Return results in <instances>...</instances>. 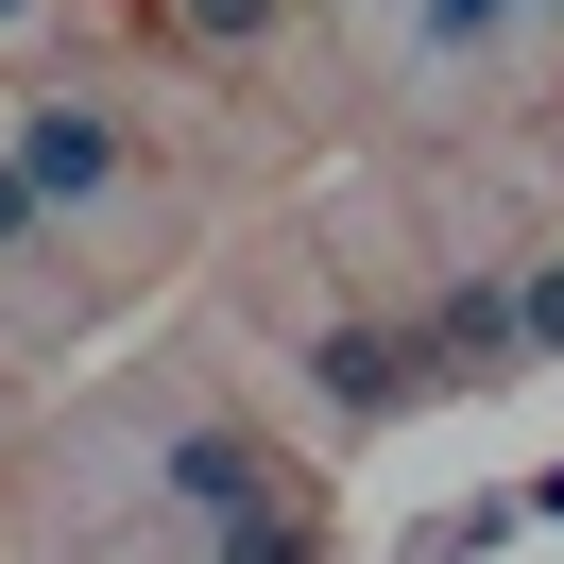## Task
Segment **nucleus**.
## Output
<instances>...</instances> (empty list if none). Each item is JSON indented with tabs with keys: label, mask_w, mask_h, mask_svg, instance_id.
I'll return each instance as SVG.
<instances>
[{
	"label": "nucleus",
	"mask_w": 564,
	"mask_h": 564,
	"mask_svg": "<svg viewBox=\"0 0 564 564\" xmlns=\"http://www.w3.org/2000/svg\"><path fill=\"white\" fill-rule=\"evenodd\" d=\"M52 223H69V206L18 172V138H0V257H52Z\"/></svg>",
	"instance_id": "0eeeda50"
},
{
	"label": "nucleus",
	"mask_w": 564,
	"mask_h": 564,
	"mask_svg": "<svg viewBox=\"0 0 564 564\" xmlns=\"http://www.w3.org/2000/svg\"><path fill=\"white\" fill-rule=\"evenodd\" d=\"M427 343H445V393H496V377H530V325H513V274H445L427 291Z\"/></svg>",
	"instance_id": "7ed1b4c3"
},
{
	"label": "nucleus",
	"mask_w": 564,
	"mask_h": 564,
	"mask_svg": "<svg viewBox=\"0 0 564 564\" xmlns=\"http://www.w3.org/2000/svg\"><path fill=\"white\" fill-rule=\"evenodd\" d=\"M496 18H530V0H427V35H496Z\"/></svg>",
	"instance_id": "1a4fd4ad"
},
{
	"label": "nucleus",
	"mask_w": 564,
	"mask_h": 564,
	"mask_svg": "<svg viewBox=\"0 0 564 564\" xmlns=\"http://www.w3.org/2000/svg\"><path fill=\"white\" fill-rule=\"evenodd\" d=\"M154 496H172V513H257V496H291L274 479V445H257V427H172V445H154Z\"/></svg>",
	"instance_id": "20e7f679"
},
{
	"label": "nucleus",
	"mask_w": 564,
	"mask_h": 564,
	"mask_svg": "<svg viewBox=\"0 0 564 564\" xmlns=\"http://www.w3.org/2000/svg\"><path fill=\"white\" fill-rule=\"evenodd\" d=\"M274 18H291V0H172V35H188V52H257Z\"/></svg>",
	"instance_id": "423d86ee"
},
{
	"label": "nucleus",
	"mask_w": 564,
	"mask_h": 564,
	"mask_svg": "<svg viewBox=\"0 0 564 564\" xmlns=\"http://www.w3.org/2000/svg\"><path fill=\"white\" fill-rule=\"evenodd\" d=\"M530 513H564V462H547V479H530Z\"/></svg>",
	"instance_id": "9d476101"
},
{
	"label": "nucleus",
	"mask_w": 564,
	"mask_h": 564,
	"mask_svg": "<svg viewBox=\"0 0 564 564\" xmlns=\"http://www.w3.org/2000/svg\"><path fill=\"white\" fill-rule=\"evenodd\" d=\"M18 18H35V0H0V35H18Z\"/></svg>",
	"instance_id": "9b49d317"
},
{
	"label": "nucleus",
	"mask_w": 564,
	"mask_h": 564,
	"mask_svg": "<svg viewBox=\"0 0 564 564\" xmlns=\"http://www.w3.org/2000/svg\"><path fill=\"white\" fill-rule=\"evenodd\" d=\"M308 393H325L343 427L427 411V393H445V343H427V308H411V325H377V308H359V325H325V343H308Z\"/></svg>",
	"instance_id": "f257e3e1"
},
{
	"label": "nucleus",
	"mask_w": 564,
	"mask_h": 564,
	"mask_svg": "<svg viewBox=\"0 0 564 564\" xmlns=\"http://www.w3.org/2000/svg\"><path fill=\"white\" fill-rule=\"evenodd\" d=\"M513 325H530V359H564V257H530V274H513Z\"/></svg>",
	"instance_id": "6e6552de"
},
{
	"label": "nucleus",
	"mask_w": 564,
	"mask_h": 564,
	"mask_svg": "<svg viewBox=\"0 0 564 564\" xmlns=\"http://www.w3.org/2000/svg\"><path fill=\"white\" fill-rule=\"evenodd\" d=\"M206 564H325V530H308V496H257V513L206 530Z\"/></svg>",
	"instance_id": "39448f33"
},
{
	"label": "nucleus",
	"mask_w": 564,
	"mask_h": 564,
	"mask_svg": "<svg viewBox=\"0 0 564 564\" xmlns=\"http://www.w3.org/2000/svg\"><path fill=\"white\" fill-rule=\"evenodd\" d=\"M0 138H18V172H35L52 206H104V188L138 172V138H120V104H69V86H52V104H18Z\"/></svg>",
	"instance_id": "f03ea898"
}]
</instances>
